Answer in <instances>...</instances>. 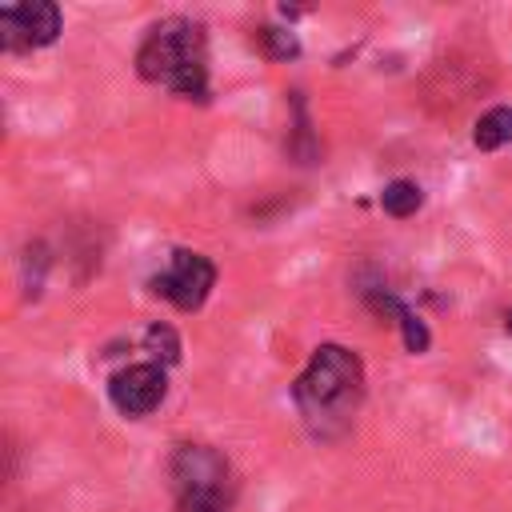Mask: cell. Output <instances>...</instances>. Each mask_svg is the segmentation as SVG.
Wrapping results in <instances>:
<instances>
[{
    "instance_id": "cell-3",
    "label": "cell",
    "mask_w": 512,
    "mask_h": 512,
    "mask_svg": "<svg viewBox=\"0 0 512 512\" xmlns=\"http://www.w3.org/2000/svg\"><path fill=\"white\" fill-rule=\"evenodd\" d=\"M168 484L176 512H228L236 496L232 464L212 444H176L168 456Z\"/></svg>"
},
{
    "instance_id": "cell-5",
    "label": "cell",
    "mask_w": 512,
    "mask_h": 512,
    "mask_svg": "<svg viewBox=\"0 0 512 512\" xmlns=\"http://www.w3.org/2000/svg\"><path fill=\"white\" fill-rule=\"evenodd\" d=\"M60 8L52 0H24L0 8V48L4 52H32L48 48L60 36Z\"/></svg>"
},
{
    "instance_id": "cell-8",
    "label": "cell",
    "mask_w": 512,
    "mask_h": 512,
    "mask_svg": "<svg viewBox=\"0 0 512 512\" xmlns=\"http://www.w3.org/2000/svg\"><path fill=\"white\" fill-rule=\"evenodd\" d=\"M508 140H512V104L488 108V112L476 120V128H472V144H476L480 152H496V148H504Z\"/></svg>"
},
{
    "instance_id": "cell-12",
    "label": "cell",
    "mask_w": 512,
    "mask_h": 512,
    "mask_svg": "<svg viewBox=\"0 0 512 512\" xmlns=\"http://www.w3.org/2000/svg\"><path fill=\"white\" fill-rule=\"evenodd\" d=\"M504 328H508V336H512V312H504Z\"/></svg>"
},
{
    "instance_id": "cell-2",
    "label": "cell",
    "mask_w": 512,
    "mask_h": 512,
    "mask_svg": "<svg viewBox=\"0 0 512 512\" xmlns=\"http://www.w3.org/2000/svg\"><path fill=\"white\" fill-rule=\"evenodd\" d=\"M136 72L148 84H164L188 100H208V48L196 20L172 16L148 28L136 48Z\"/></svg>"
},
{
    "instance_id": "cell-6",
    "label": "cell",
    "mask_w": 512,
    "mask_h": 512,
    "mask_svg": "<svg viewBox=\"0 0 512 512\" xmlns=\"http://www.w3.org/2000/svg\"><path fill=\"white\" fill-rule=\"evenodd\" d=\"M168 396V372L164 364L156 360H144V364H128L120 368L112 380H108V400L120 416L128 420H140L148 412H156Z\"/></svg>"
},
{
    "instance_id": "cell-7",
    "label": "cell",
    "mask_w": 512,
    "mask_h": 512,
    "mask_svg": "<svg viewBox=\"0 0 512 512\" xmlns=\"http://www.w3.org/2000/svg\"><path fill=\"white\" fill-rule=\"evenodd\" d=\"M364 300H368V308H372V312L392 316V320L400 324V336H404V348H408V352H424V348L432 344V336H428L424 320H420L404 300H396L392 292H384V288H368V292H364Z\"/></svg>"
},
{
    "instance_id": "cell-4",
    "label": "cell",
    "mask_w": 512,
    "mask_h": 512,
    "mask_svg": "<svg viewBox=\"0 0 512 512\" xmlns=\"http://www.w3.org/2000/svg\"><path fill=\"white\" fill-rule=\"evenodd\" d=\"M216 284V264L204 256V252H192V248H176L168 268L152 280V292L164 296L168 304H176L180 312H196L208 292Z\"/></svg>"
},
{
    "instance_id": "cell-10",
    "label": "cell",
    "mask_w": 512,
    "mask_h": 512,
    "mask_svg": "<svg viewBox=\"0 0 512 512\" xmlns=\"http://www.w3.org/2000/svg\"><path fill=\"white\" fill-rule=\"evenodd\" d=\"M144 352L156 360V364H176L180 360V336H176V328L172 324H152L148 332H144Z\"/></svg>"
},
{
    "instance_id": "cell-9",
    "label": "cell",
    "mask_w": 512,
    "mask_h": 512,
    "mask_svg": "<svg viewBox=\"0 0 512 512\" xmlns=\"http://www.w3.org/2000/svg\"><path fill=\"white\" fill-rule=\"evenodd\" d=\"M420 204H424V192H420L416 180H392V184H384V192H380V208H384L388 216H396V220L412 216Z\"/></svg>"
},
{
    "instance_id": "cell-1",
    "label": "cell",
    "mask_w": 512,
    "mask_h": 512,
    "mask_svg": "<svg viewBox=\"0 0 512 512\" xmlns=\"http://www.w3.org/2000/svg\"><path fill=\"white\" fill-rule=\"evenodd\" d=\"M292 400H296L304 424L316 436H324V440L340 436L352 424V416L364 400V364H360V356L344 344H320L312 352V360L304 364V372L296 376Z\"/></svg>"
},
{
    "instance_id": "cell-11",
    "label": "cell",
    "mask_w": 512,
    "mask_h": 512,
    "mask_svg": "<svg viewBox=\"0 0 512 512\" xmlns=\"http://www.w3.org/2000/svg\"><path fill=\"white\" fill-rule=\"evenodd\" d=\"M256 40H260V48H264L272 60H288V56H296V52H300L296 36H292V32H284V28H272V24H264V28L256 32Z\"/></svg>"
}]
</instances>
